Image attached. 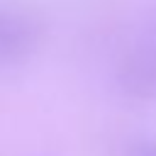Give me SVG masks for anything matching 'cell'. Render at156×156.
Here are the masks:
<instances>
[{
	"mask_svg": "<svg viewBox=\"0 0 156 156\" xmlns=\"http://www.w3.org/2000/svg\"><path fill=\"white\" fill-rule=\"evenodd\" d=\"M44 39V20L27 7H0V66L27 58Z\"/></svg>",
	"mask_w": 156,
	"mask_h": 156,
	"instance_id": "6da1fadb",
	"label": "cell"
},
{
	"mask_svg": "<svg viewBox=\"0 0 156 156\" xmlns=\"http://www.w3.org/2000/svg\"><path fill=\"white\" fill-rule=\"evenodd\" d=\"M119 90L136 100L156 98V41L136 46L117 71Z\"/></svg>",
	"mask_w": 156,
	"mask_h": 156,
	"instance_id": "7a4b0ae2",
	"label": "cell"
},
{
	"mask_svg": "<svg viewBox=\"0 0 156 156\" xmlns=\"http://www.w3.org/2000/svg\"><path fill=\"white\" fill-rule=\"evenodd\" d=\"M124 156H156V139H139L134 141Z\"/></svg>",
	"mask_w": 156,
	"mask_h": 156,
	"instance_id": "3957f363",
	"label": "cell"
}]
</instances>
